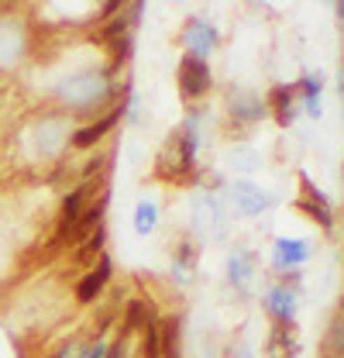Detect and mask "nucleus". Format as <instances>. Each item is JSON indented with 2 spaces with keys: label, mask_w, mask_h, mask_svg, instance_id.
Instances as JSON below:
<instances>
[{
  "label": "nucleus",
  "mask_w": 344,
  "mask_h": 358,
  "mask_svg": "<svg viewBox=\"0 0 344 358\" xmlns=\"http://www.w3.org/2000/svg\"><path fill=\"white\" fill-rule=\"evenodd\" d=\"M189 169H193V131L182 128V131L169 134V141L162 145L159 162H155V176L179 182V179L189 176Z\"/></svg>",
  "instance_id": "obj_1"
},
{
  "label": "nucleus",
  "mask_w": 344,
  "mask_h": 358,
  "mask_svg": "<svg viewBox=\"0 0 344 358\" xmlns=\"http://www.w3.org/2000/svg\"><path fill=\"white\" fill-rule=\"evenodd\" d=\"M179 90L182 96L196 100L210 90V66L203 59H193V55H182L179 59Z\"/></svg>",
  "instance_id": "obj_2"
},
{
  "label": "nucleus",
  "mask_w": 344,
  "mask_h": 358,
  "mask_svg": "<svg viewBox=\"0 0 344 358\" xmlns=\"http://www.w3.org/2000/svg\"><path fill=\"white\" fill-rule=\"evenodd\" d=\"M182 45L189 48L186 55L207 62V55L214 52V45H217V31L210 28V24H203V21H189V24L182 28Z\"/></svg>",
  "instance_id": "obj_3"
},
{
  "label": "nucleus",
  "mask_w": 344,
  "mask_h": 358,
  "mask_svg": "<svg viewBox=\"0 0 344 358\" xmlns=\"http://www.w3.org/2000/svg\"><path fill=\"white\" fill-rule=\"evenodd\" d=\"M193 217H196V227L207 234V238H217L224 234V210L214 196H196L193 200Z\"/></svg>",
  "instance_id": "obj_4"
},
{
  "label": "nucleus",
  "mask_w": 344,
  "mask_h": 358,
  "mask_svg": "<svg viewBox=\"0 0 344 358\" xmlns=\"http://www.w3.org/2000/svg\"><path fill=\"white\" fill-rule=\"evenodd\" d=\"M103 93H107V80H103V76H76V80L66 87V100L76 103V107H89V103H96Z\"/></svg>",
  "instance_id": "obj_5"
},
{
  "label": "nucleus",
  "mask_w": 344,
  "mask_h": 358,
  "mask_svg": "<svg viewBox=\"0 0 344 358\" xmlns=\"http://www.w3.org/2000/svg\"><path fill=\"white\" fill-rule=\"evenodd\" d=\"M300 182H303V196L296 200V210H303V214H306V217H313V221H320V227H331V224H334V217H331L327 200L313 189L310 176H300Z\"/></svg>",
  "instance_id": "obj_6"
},
{
  "label": "nucleus",
  "mask_w": 344,
  "mask_h": 358,
  "mask_svg": "<svg viewBox=\"0 0 344 358\" xmlns=\"http://www.w3.org/2000/svg\"><path fill=\"white\" fill-rule=\"evenodd\" d=\"M107 282H110V259H100V262L80 279V286H76V300H80V303H93V300L103 293Z\"/></svg>",
  "instance_id": "obj_7"
},
{
  "label": "nucleus",
  "mask_w": 344,
  "mask_h": 358,
  "mask_svg": "<svg viewBox=\"0 0 344 358\" xmlns=\"http://www.w3.org/2000/svg\"><path fill=\"white\" fill-rule=\"evenodd\" d=\"M231 200H234V207H238L245 217H255V214H261V210L268 207L265 193L258 189L255 182H234V186H231Z\"/></svg>",
  "instance_id": "obj_8"
},
{
  "label": "nucleus",
  "mask_w": 344,
  "mask_h": 358,
  "mask_svg": "<svg viewBox=\"0 0 344 358\" xmlns=\"http://www.w3.org/2000/svg\"><path fill=\"white\" fill-rule=\"evenodd\" d=\"M265 310L275 317V324H293V317H296V296L289 293V286H275L265 296Z\"/></svg>",
  "instance_id": "obj_9"
},
{
  "label": "nucleus",
  "mask_w": 344,
  "mask_h": 358,
  "mask_svg": "<svg viewBox=\"0 0 344 358\" xmlns=\"http://www.w3.org/2000/svg\"><path fill=\"white\" fill-rule=\"evenodd\" d=\"M268 355L272 358H293L296 355V334L286 324H275L268 334Z\"/></svg>",
  "instance_id": "obj_10"
},
{
  "label": "nucleus",
  "mask_w": 344,
  "mask_h": 358,
  "mask_svg": "<svg viewBox=\"0 0 344 358\" xmlns=\"http://www.w3.org/2000/svg\"><path fill=\"white\" fill-rule=\"evenodd\" d=\"M268 107H272V114H275V121H279L282 128L293 124V90L289 87H272Z\"/></svg>",
  "instance_id": "obj_11"
},
{
  "label": "nucleus",
  "mask_w": 344,
  "mask_h": 358,
  "mask_svg": "<svg viewBox=\"0 0 344 358\" xmlns=\"http://www.w3.org/2000/svg\"><path fill=\"white\" fill-rule=\"evenodd\" d=\"M141 358H162V320L155 313L141 327Z\"/></svg>",
  "instance_id": "obj_12"
},
{
  "label": "nucleus",
  "mask_w": 344,
  "mask_h": 358,
  "mask_svg": "<svg viewBox=\"0 0 344 358\" xmlns=\"http://www.w3.org/2000/svg\"><path fill=\"white\" fill-rule=\"evenodd\" d=\"M117 117H121V110H114V114H107L103 121L89 124V128H83V131H76V134H73V145H76V148H89V145H96L103 134L117 124Z\"/></svg>",
  "instance_id": "obj_13"
},
{
  "label": "nucleus",
  "mask_w": 344,
  "mask_h": 358,
  "mask_svg": "<svg viewBox=\"0 0 344 358\" xmlns=\"http://www.w3.org/2000/svg\"><path fill=\"white\" fill-rule=\"evenodd\" d=\"M261 100H258L255 93H245V90H234L231 93V114H238L241 121H255V117H261Z\"/></svg>",
  "instance_id": "obj_14"
},
{
  "label": "nucleus",
  "mask_w": 344,
  "mask_h": 358,
  "mask_svg": "<svg viewBox=\"0 0 344 358\" xmlns=\"http://www.w3.org/2000/svg\"><path fill=\"white\" fill-rule=\"evenodd\" d=\"M306 255H310L306 241H296V238H282L275 245V266H300Z\"/></svg>",
  "instance_id": "obj_15"
},
{
  "label": "nucleus",
  "mask_w": 344,
  "mask_h": 358,
  "mask_svg": "<svg viewBox=\"0 0 344 358\" xmlns=\"http://www.w3.org/2000/svg\"><path fill=\"white\" fill-rule=\"evenodd\" d=\"M179 355H182L179 317H166V320H162V358H179Z\"/></svg>",
  "instance_id": "obj_16"
},
{
  "label": "nucleus",
  "mask_w": 344,
  "mask_h": 358,
  "mask_svg": "<svg viewBox=\"0 0 344 358\" xmlns=\"http://www.w3.org/2000/svg\"><path fill=\"white\" fill-rule=\"evenodd\" d=\"M155 310H148L141 300H131L128 303V313H124V327H121V338H128V334H134V331H141L145 324H148V317H152Z\"/></svg>",
  "instance_id": "obj_17"
},
{
  "label": "nucleus",
  "mask_w": 344,
  "mask_h": 358,
  "mask_svg": "<svg viewBox=\"0 0 344 358\" xmlns=\"http://www.w3.org/2000/svg\"><path fill=\"white\" fill-rule=\"evenodd\" d=\"M227 275H231V282H234V286H248V279H252V255L234 252V255H231V262H227Z\"/></svg>",
  "instance_id": "obj_18"
},
{
  "label": "nucleus",
  "mask_w": 344,
  "mask_h": 358,
  "mask_svg": "<svg viewBox=\"0 0 344 358\" xmlns=\"http://www.w3.org/2000/svg\"><path fill=\"white\" fill-rule=\"evenodd\" d=\"M155 224H159V207L148 203V200H141L138 210H134V231H138V234H148Z\"/></svg>",
  "instance_id": "obj_19"
},
{
  "label": "nucleus",
  "mask_w": 344,
  "mask_h": 358,
  "mask_svg": "<svg viewBox=\"0 0 344 358\" xmlns=\"http://www.w3.org/2000/svg\"><path fill=\"white\" fill-rule=\"evenodd\" d=\"M103 238H107V234H103V227H96V231L86 238L83 248H80V255H76V262H80V266H89V262L100 255V248H103Z\"/></svg>",
  "instance_id": "obj_20"
},
{
  "label": "nucleus",
  "mask_w": 344,
  "mask_h": 358,
  "mask_svg": "<svg viewBox=\"0 0 344 358\" xmlns=\"http://www.w3.org/2000/svg\"><path fill=\"white\" fill-rule=\"evenodd\" d=\"M231 166H234L238 173H252V169L258 166V152L255 148H245V145L231 148Z\"/></svg>",
  "instance_id": "obj_21"
},
{
  "label": "nucleus",
  "mask_w": 344,
  "mask_h": 358,
  "mask_svg": "<svg viewBox=\"0 0 344 358\" xmlns=\"http://www.w3.org/2000/svg\"><path fill=\"white\" fill-rule=\"evenodd\" d=\"M303 96H306V110L310 114H320V80L317 76H306L303 80Z\"/></svg>",
  "instance_id": "obj_22"
},
{
  "label": "nucleus",
  "mask_w": 344,
  "mask_h": 358,
  "mask_svg": "<svg viewBox=\"0 0 344 358\" xmlns=\"http://www.w3.org/2000/svg\"><path fill=\"white\" fill-rule=\"evenodd\" d=\"M124 35V17H117V21H110L103 31H100V38H121Z\"/></svg>",
  "instance_id": "obj_23"
},
{
  "label": "nucleus",
  "mask_w": 344,
  "mask_h": 358,
  "mask_svg": "<svg viewBox=\"0 0 344 358\" xmlns=\"http://www.w3.org/2000/svg\"><path fill=\"white\" fill-rule=\"evenodd\" d=\"M124 341H128V338H121V334H117V338L107 345V355L103 358H124Z\"/></svg>",
  "instance_id": "obj_24"
},
{
  "label": "nucleus",
  "mask_w": 344,
  "mask_h": 358,
  "mask_svg": "<svg viewBox=\"0 0 344 358\" xmlns=\"http://www.w3.org/2000/svg\"><path fill=\"white\" fill-rule=\"evenodd\" d=\"M52 358H83V355H80V348H76V345H66V348H59Z\"/></svg>",
  "instance_id": "obj_25"
},
{
  "label": "nucleus",
  "mask_w": 344,
  "mask_h": 358,
  "mask_svg": "<svg viewBox=\"0 0 344 358\" xmlns=\"http://www.w3.org/2000/svg\"><path fill=\"white\" fill-rule=\"evenodd\" d=\"M234 358H255V355H252L248 348H238V355H234Z\"/></svg>",
  "instance_id": "obj_26"
}]
</instances>
